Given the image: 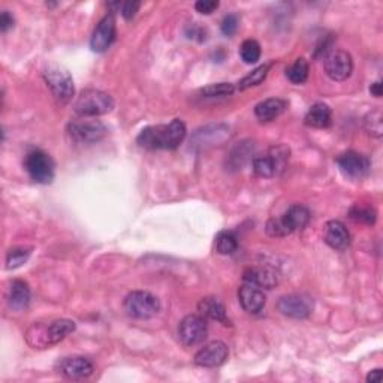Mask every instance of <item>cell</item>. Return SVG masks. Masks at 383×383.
<instances>
[{
  "instance_id": "cb8c5ba5",
  "label": "cell",
  "mask_w": 383,
  "mask_h": 383,
  "mask_svg": "<svg viewBox=\"0 0 383 383\" xmlns=\"http://www.w3.org/2000/svg\"><path fill=\"white\" fill-rule=\"evenodd\" d=\"M308 70L307 60L304 57H299L286 69V77L292 84H303L308 78Z\"/></svg>"
},
{
  "instance_id": "83f0119b",
  "label": "cell",
  "mask_w": 383,
  "mask_h": 383,
  "mask_svg": "<svg viewBox=\"0 0 383 383\" xmlns=\"http://www.w3.org/2000/svg\"><path fill=\"white\" fill-rule=\"evenodd\" d=\"M351 219L359 223H365V225H375L377 219V213L373 207H365L361 206V203H356L349 211Z\"/></svg>"
},
{
  "instance_id": "6da1fadb",
  "label": "cell",
  "mask_w": 383,
  "mask_h": 383,
  "mask_svg": "<svg viewBox=\"0 0 383 383\" xmlns=\"http://www.w3.org/2000/svg\"><path fill=\"white\" fill-rule=\"evenodd\" d=\"M186 125L180 118H174L170 125L150 126L141 130L137 142L149 150H174L186 138Z\"/></svg>"
},
{
  "instance_id": "f546056e",
  "label": "cell",
  "mask_w": 383,
  "mask_h": 383,
  "mask_svg": "<svg viewBox=\"0 0 383 383\" xmlns=\"http://www.w3.org/2000/svg\"><path fill=\"white\" fill-rule=\"evenodd\" d=\"M365 129L371 137L380 138L383 134V115L380 110H375L371 111L367 117H365Z\"/></svg>"
},
{
  "instance_id": "484cf974",
  "label": "cell",
  "mask_w": 383,
  "mask_h": 383,
  "mask_svg": "<svg viewBox=\"0 0 383 383\" xmlns=\"http://www.w3.org/2000/svg\"><path fill=\"white\" fill-rule=\"evenodd\" d=\"M268 70H270V65L258 66L256 69L251 70L250 74H247L241 81L238 82V89L239 90H247L250 87L259 86V84H262L263 81H265V78L268 75Z\"/></svg>"
},
{
  "instance_id": "7c38bea8",
  "label": "cell",
  "mask_w": 383,
  "mask_h": 383,
  "mask_svg": "<svg viewBox=\"0 0 383 383\" xmlns=\"http://www.w3.org/2000/svg\"><path fill=\"white\" fill-rule=\"evenodd\" d=\"M277 308L283 316L292 319H306L313 310V299L307 295H284L279 299Z\"/></svg>"
},
{
  "instance_id": "44dd1931",
  "label": "cell",
  "mask_w": 383,
  "mask_h": 383,
  "mask_svg": "<svg viewBox=\"0 0 383 383\" xmlns=\"http://www.w3.org/2000/svg\"><path fill=\"white\" fill-rule=\"evenodd\" d=\"M198 311L202 318L220 322L223 325H231V320L227 319L226 315V307L218 298L214 296L202 298L198 304Z\"/></svg>"
},
{
  "instance_id": "52a82bcc",
  "label": "cell",
  "mask_w": 383,
  "mask_h": 383,
  "mask_svg": "<svg viewBox=\"0 0 383 383\" xmlns=\"http://www.w3.org/2000/svg\"><path fill=\"white\" fill-rule=\"evenodd\" d=\"M287 161H289V149L286 146H274L267 154L255 158L251 166H253L256 175L262 178H272L284 170Z\"/></svg>"
},
{
  "instance_id": "7a4b0ae2",
  "label": "cell",
  "mask_w": 383,
  "mask_h": 383,
  "mask_svg": "<svg viewBox=\"0 0 383 383\" xmlns=\"http://www.w3.org/2000/svg\"><path fill=\"white\" fill-rule=\"evenodd\" d=\"M75 331V322L69 319L53 320L50 325L33 323L27 329L26 340L33 349H45L66 339L70 332Z\"/></svg>"
},
{
  "instance_id": "d6986e66",
  "label": "cell",
  "mask_w": 383,
  "mask_h": 383,
  "mask_svg": "<svg viewBox=\"0 0 383 383\" xmlns=\"http://www.w3.org/2000/svg\"><path fill=\"white\" fill-rule=\"evenodd\" d=\"M243 279L246 283L263 287V289H272L279 283L277 274L268 267H249L243 274Z\"/></svg>"
},
{
  "instance_id": "74e56055",
  "label": "cell",
  "mask_w": 383,
  "mask_h": 383,
  "mask_svg": "<svg viewBox=\"0 0 383 383\" xmlns=\"http://www.w3.org/2000/svg\"><path fill=\"white\" fill-rule=\"evenodd\" d=\"M370 93L375 96V98H380L382 93H383V87H382V81H376L371 84V87H370Z\"/></svg>"
},
{
  "instance_id": "8992f818",
  "label": "cell",
  "mask_w": 383,
  "mask_h": 383,
  "mask_svg": "<svg viewBox=\"0 0 383 383\" xmlns=\"http://www.w3.org/2000/svg\"><path fill=\"white\" fill-rule=\"evenodd\" d=\"M24 170L29 177L38 184H50L54 180L56 165L51 156L42 150H32L24 159Z\"/></svg>"
},
{
  "instance_id": "e575fe53",
  "label": "cell",
  "mask_w": 383,
  "mask_h": 383,
  "mask_svg": "<svg viewBox=\"0 0 383 383\" xmlns=\"http://www.w3.org/2000/svg\"><path fill=\"white\" fill-rule=\"evenodd\" d=\"M187 36L192 39H198L199 42H202L206 41V30L196 26V24H192V26L187 29Z\"/></svg>"
},
{
  "instance_id": "ac0fdd59",
  "label": "cell",
  "mask_w": 383,
  "mask_h": 383,
  "mask_svg": "<svg viewBox=\"0 0 383 383\" xmlns=\"http://www.w3.org/2000/svg\"><path fill=\"white\" fill-rule=\"evenodd\" d=\"M323 239L325 243L334 250H346L351 246V232L340 220H331L325 226V232H323Z\"/></svg>"
},
{
  "instance_id": "30bf717a",
  "label": "cell",
  "mask_w": 383,
  "mask_h": 383,
  "mask_svg": "<svg viewBox=\"0 0 383 383\" xmlns=\"http://www.w3.org/2000/svg\"><path fill=\"white\" fill-rule=\"evenodd\" d=\"M207 334H208V323L206 318H202L201 315H189L180 322L178 337H180V341L187 347L201 344L207 339Z\"/></svg>"
},
{
  "instance_id": "d6a6232c",
  "label": "cell",
  "mask_w": 383,
  "mask_h": 383,
  "mask_svg": "<svg viewBox=\"0 0 383 383\" xmlns=\"http://www.w3.org/2000/svg\"><path fill=\"white\" fill-rule=\"evenodd\" d=\"M219 8L218 0H198L195 4V9L199 12V14L203 15H210L213 12Z\"/></svg>"
},
{
  "instance_id": "f1b7e54d",
  "label": "cell",
  "mask_w": 383,
  "mask_h": 383,
  "mask_svg": "<svg viewBox=\"0 0 383 383\" xmlns=\"http://www.w3.org/2000/svg\"><path fill=\"white\" fill-rule=\"evenodd\" d=\"M260 45L258 41L255 39H247L239 46V56H241V60L247 65L256 63L258 60L260 58Z\"/></svg>"
},
{
  "instance_id": "603a6c76",
  "label": "cell",
  "mask_w": 383,
  "mask_h": 383,
  "mask_svg": "<svg viewBox=\"0 0 383 383\" xmlns=\"http://www.w3.org/2000/svg\"><path fill=\"white\" fill-rule=\"evenodd\" d=\"M304 123L308 127L315 129H325L332 123V111L325 103H315L310 108L308 113L304 117Z\"/></svg>"
},
{
  "instance_id": "ba28073f",
  "label": "cell",
  "mask_w": 383,
  "mask_h": 383,
  "mask_svg": "<svg viewBox=\"0 0 383 383\" xmlns=\"http://www.w3.org/2000/svg\"><path fill=\"white\" fill-rule=\"evenodd\" d=\"M68 134L77 144H96L106 137L108 129L99 120L81 117L68 125Z\"/></svg>"
},
{
  "instance_id": "ffe728a7",
  "label": "cell",
  "mask_w": 383,
  "mask_h": 383,
  "mask_svg": "<svg viewBox=\"0 0 383 383\" xmlns=\"http://www.w3.org/2000/svg\"><path fill=\"white\" fill-rule=\"evenodd\" d=\"M30 287L26 282L23 280H14L9 284L8 289V306L14 311H24L30 304Z\"/></svg>"
},
{
  "instance_id": "4dcf8cb0",
  "label": "cell",
  "mask_w": 383,
  "mask_h": 383,
  "mask_svg": "<svg viewBox=\"0 0 383 383\" xmlns=\"http://www.w3.org/2000/svg\"><path fill=\"white\" fill-rule=\"evenodd\" d=\"M235 92V86L231 82H218L210 84L206 89H202V94L207 98H220V96H230Z\"/></svg>"
},
{
  "instance_id": "9c48e42d",
  "label": "cell",
  "mask_w": 383,
  "mask_h": 383,
  "mask_svg": "<svg viewBox=\"0 0 383 383\" xmlns=\"http://www.w3.org/2000/svg\"><path fill=\"white\" fill-rule=\"evenodd\" d=\"M125 310L130 318L151 319L159 313V298L147 291H134L125 298Z\"/></svg>"
},
{
  "instance_id": "5b68a950",
  "label": "cell",
  "mask_w": 383,
  "mask_h": 383,
  "mask_svg": "<svg viewBox=\"0 0 383 383\" xmlns=\"http://www.w3.org/2000/svg\"><path fill=\"white\" fill-rule=\"evenodd\" d=\"M114 108V101L108 93L87 89L80 93L74 103V111L80 117H99L111 113Z\"/></svg>"
},
{
  "instance_id": "d4e9b609",
  "label": "cell",
  "mask_w": 383,
  "mask_h": 383,
  "mask_svg": "<svg viewBox=\"0 0 383 383\" xmlns=\"http://www.w3.org/2000/svg\"><path fill=\"white\" fill-rule=\"evenodd\" d=\"M238 249V238L231 231H222L215 237V250L220 255H232Z\"/></svg>"
},
{
  "instance_id": "2e32d148",
  "label": "cell",
  "mask_w": 383,
  "mask_h": 383,
  "mask_svg": "<svg viewBox=\"0 0 383 383\" xmlns=\"http://www.w3.org/2000/svg\"><path fill=\"white\" fill-rule=\"evenodd\" d=\"M60 375L69 380H81L87 379L93 375L94 367L90 359L84 356H69L60 361L58 364Z\"/></svg>"
},
{
  "instance_id": "d590c367",
  "label": "cell",
  "mask_w": 383,
  "mask_h": 383,
  "mask_svg": "<svg viewBox=\"0 0 383 383\" xmlns=\"http://www.w3.org/2000/svg\"><path fill=\"white\" fill-rule=\"evenodd\" d=\"M12 26H14V17L8 11H4L2 15H0V29H2V32H8Z\"/></svg>"
},
{
  "instance_id": "3957f363",
  "label": "cell",
  "mask_w": 383,
  "mask_h": 383,
  "mask_svg": "<svg viewBox=\"0 0 383 383\" xmlns=\"http://www.w3.org/2000/svg\"><path fill=\"white\" fill-rule=\"evenodd\" d=\"M310 222V210L301 203L287 208L280 218H272L267 223V232L271 237H286L292 232L303 231Z\"/></svg>"
},
{
  "instance_id": "e0dca14e",
  "label": "cell",
  "mask_w": 383,
  "mask_h": 383,
  "mask_svg": "<svg viewBox=\"0 0 383 383\" xmlns=\"http://www.w3.org/2000/svg\"><path fill=\"white\" fill-rule=\"evenodd\" d=\"M238 301L250 315H258L265 307L267 298L260 291V287L250 283H244L238 289Z\"/></svg>"
},
{
  "instance_id": "9a60e30c",
  "label": "cell",
  "mask_w": 383,
  "mask_h": 383,
  "mask_svg": "<svg viewBox=\"0 0 383 383\" xmlns=\"http://www.w3.org/2000/svg\"><path fill=\"white\" fill-rule=\"evenodd\" d=\"M340 171L349 178H363L370 171V161L364 154L356 151H346L337 158Z\"/></svg>"
},
{
  "instance_id": "8d00e7d4",
  "label": "cell",
  "mask_w": 383,
  "mask_h": 383,
  "mask_svg": "<svg viewBox=\"0 0 383 383\" xmlns=\"http://www.w3.org/2000/svg\"><path fill=\"white\" fill-rule=\"evenodd\" d=\"M367 382H370V383L382 382V368H376L373 371H370L368 376H367Z\"/></svg>"
},
{
  "instance_id": "1f68e13d",
  "label": "cell",
  "mask_w": 383,
  "mask_h": 383,
  "mask_svg": "<svg viewBox=\"0 0 383 383\" xmlns=\"http://www.w3.org/2000/svg\"><path fill=\"white\" fill-rule=\"evenodd\" d=\"M238 24H239V21H238V17H237L235 14L226 15V17L223 18V21H222V26H220L222 33H223L225 36H232V34H235V32L238 30Z\"/></svg>"
},
{
  "instance_id": "5bb4252c",
  "label": "cell",
  "mask_w": 383,
  "mask_h": 383,
  "mask_svg": "<svg viewBox=\"0 0 383 383\" xmlns=\"http://www.w3.org/2000/svg\"><path fill=\"white\" fill-rule=\"evenodd\" d=\"M227 355H230L227 346L223 341L215 340L206 344L202 349L198 351V353L195 355V364L206 368L219 367L226 363Z\"/></svg>"
},
{
  "instance_id": "4fadbf2b",
  "label": "cell",
  "mask_w": 383,
  "mask_h": 383,
  "mask_svg": "<svg viewBox=\"0 0 383 383\" xmlns=\"http://www.w3.org/2000/svg\"><path fill=\"white\" fill-rule=\"evenodd\" d=\"M117 36V29H115V18L113 14L103 17L98 26H96L92 39H90V46L94 53H105L108 48H110Z\"/></svg>"
},
{
  "instance_id": "7402d4cb",
  "label": "cell",
  "mask_w": 383,
  "mask_h": 383,
  "mask_svg": "<svg viewBox=\"0 0 383 383\" xmlns=\"http://www.w3.org/2000/svg\"><path fill=\"white\" fill-rule=\"evenodd\" d=\"M287 108V102L279 98H271L259 102L255 106V115L260 122H272V120L282 115Z\"/></svg>"
},
{
  "instance_id": "277c9868",
  "label": "cell",
  "mask_w": 383,
  "mask_h": 383,
  "mask_svg": "<svg viewBox=\"0 0 383 383\" xmlns=\"http://www.w3.org/2000/svg\"><path fill=\"white\" fill-rule=\"evenodd\" d=\"M42 75L48 89H50L53 94V98L58 105H66L72 101L75 93V87L74 80H72V75L69 74V70L66 68L57 63H50L45 66Z\"/></svg>"
},
{
  "instance_id": "4316f807",
  "label": "cell",
  "mask_w": 383,
  "mask_h": 383,
  "mask_svg": "<svg viewBox=\"0 0 383 383\" xmlns=\"http://www.w3.org/2000/svg\"><path fill=\"white\" fill-rule=\"evenodd\" d=\"M32 255V247H14L6 255V268L15 270L27 262Z\"/></svg>"
},
{
  "instance_id": "8fae6325",
  "label": "cell",
  "mask_w": 383,
  "mask_h": 383,
  "mask_svg": "<svg viewBox=\"0 0 383 383\" xmlns=\"http://www.w3.org/2000/svg\"><path fill=\"white\" fill-rule=\"evenodd\" d=\"M325 72L332 81H344L352 75L353 58L344 50H335L325 56Z\"/></svg>"
},
{
  "instance_id": "836d02e7",
  "label": "cell",
  "mask_w": 383,
  "mask_h": 383,
  "mask_svg": "<svg viewBox=\"0 0 383 383\" xmlns=\"http://www.w3.org/2000/svg\"><path fill=\"white\" fill-rule=\"evenodd\" d=\"M141 8V4L139 2H123L120 4V12H122V15L126 18V20H130L134 18L137 15L138 9Z\"/></svg>"
}]
</instances>
